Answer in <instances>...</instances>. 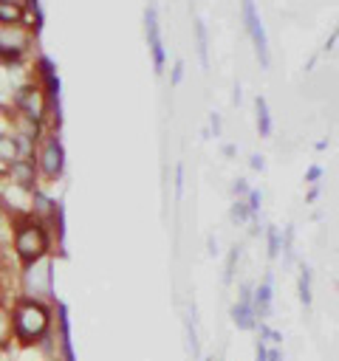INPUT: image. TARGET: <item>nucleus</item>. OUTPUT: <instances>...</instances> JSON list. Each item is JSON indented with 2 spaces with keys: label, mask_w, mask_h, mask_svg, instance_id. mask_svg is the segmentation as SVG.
Returning <instances> with one entry per match:
<instances>
[{
  "label": "nucleus",
  "mask_w": 339,
  "mask_h": 361,
  "mask_svg": "<svg viewBox=\"0 0 339 361\" xmlns=\"http://www.w3.org/2000/svg\"><path fill=\"white\" fill-rule=\"evenodd\" d=\"M20 285H23V296L51 305L54 302V257L45 254L31 265H23Z\"/></svg>",
  "instance_id": "obj_3"
},
{
  "label": "nucleus",
  "mask_w": 339,
  "mask_h": 361,
  "mask_svg": "<svg viewBox=\"0 0 339 361\" xmlns=\"http://www.w3.org/2000/svg\"><path fill=\"white\" fill-rule=\"evenodd\" d=\"M11 341V310L6 302H0V350H6Z\"/></svg>",
  "instance_id": "obj_13"
},
{
  "label": "nucleus",
  "mask_w": 339,
  "mask_h": 361,
  "mask_svg": "<svg viewBox=\"0 0 339 361\" xmlns=\"http://www.w3.org/2000/svg\"><path fill=\"white\" fill-rule=\"evenodd\" d=\"M268 254L271 257L280 254V231L277 228H268Z\"/></svg>",
  "instance_id": "obj_18"
},
{
  "label": "nucleus",
  "mask_w": 339,
  "mask_h": 361,
  "mask_svg": "<svg viewBox=\"0 0 339 361\" xmlns=\"http://www.w3.org/2000/svg\"><path fill=\"white\" fill-rule=\"evenodd\" d=\"M195 37H198V56H201V65L209 68V39H206V28L201 20H195Z\"/></svg>",
  "instance_id": "obj_15"
},
{
  "label": "nucleus",
  "mask_w": 339,
  "mask_h": 361,
  "mask_svg": "<svg viewBox=\"0 0 339 361\" xmlns=\"http://www.w3.org/2000/svg\"><path fill=\"white\" fill-rule=\"evenodd\" d=\"M20 158H25V147L11 133H0V169L8 172Z\"/></svg>",
  "instance_id": "obj_10"
},
{
  "label": "nucleus",
  "mask_w": 339,
  "mask_h": 361,
  "mask_svg": "<svg viewBox=\"0 0 339 361\" xmlns=\"http://www.w3.org/2000/svg\"><path fill=\"white\" fill-rule=\"evenodd\" d=\"M0 3H20L23 6V0H0Z\"/></svg>",
  "instance_id": "obj_27"
},
{
  "label": "nucleus",
  "mask_w": 339,
  "mask_h": 361,
  "mask_svg": "<svg viewBox=\"0 0 339 361\" xmlns=\"http://www.w3.org/2000/svg\"><path fill=\"white\" fill-rule=\"evenodd\" d=\"M254 107H257V130L260 135H271V116H268V104L263 96L254 99Z\"/></svg>",
  "instance_id": "obj_14"
},
{
  "label": "nucleus",
  "mask_w": 339,
  "mask_h": 361,
  "mask_svg": "<svg viewBox=\"0 0 339 361\" xmlns=\"http://www.w3.org/2000/svg\"><path fill=\"white\" fill-rule=\"evenodd\" d=\"M14 107H17V116H23L28 121H37V124L51 113L48 99H45V93H42L40 85H23V87H17Z\"/></svg>",
  "instance_id": "obj_5"
},
{
  "label": "nucleus",
  "mask_w": 339,
  "mask_h": 361,
  "mask_svg": "<svg viewBox=\"0 0 339 361\" xmlns=\"http://www.w3.org/2000/svg\"><path fill=\"white\" fill-rule=\"evenodd\" d=\"M144 34H147V45H150V54H153L155 76H161L164 73L167 54H164V42H161V31H158V14H155L153 6L144 8Z\"/></svg>",
  "instance_id": "obj_8"
},
{
  "label": "nucleus",
  "mask_w": 339,
  "mask_h": 361,
  "mask_svg": "<svg viewBox=\"0 0 339 361\" xmlns=\"http://www.w3.org/2000/svg\"><path fill=\"white\" fill-rule=\"evenodd\" d=\"M240 99H243L240 96V85H234V104H240Z\"/></svg>",
  "instance_id": "obj_26"
},
{
  "label": "nucleus",
  "mask_w": 339,
  "mask_h": 361,
  "mask_svg": "<svg viewBox=\"0 0 339 361\" xmlns=\"http://www.w3.org/2000/svg\"><path fill=\"white\" fill-rule=\"evenodd\" d=\"M212 130H215V135L220 133V118L218 116H212Z\"/></svg>",
  "instance_id": "obj_24"
},
{
  "label": "nucleus",
  "mask_w": 339,
  "mask_h": 361,
  "mask_svg": "<svg viewBox=\"0 0 339 361\" xmlns=\"http://www.w3.org/2000/svg\"><path fill=\"white\" fill-rule=\"evenodd\" d=\"M181 79H184V62L178 59V62H175V68H172V85H178Z\"/></svg>",
  "instance_id": "obj_20"
},
{
  "label": "nucleus",
  "mask_w": 339,
  "mask_h": 361,
  "mask_svg": "<svg viewBox=\"0 0 339 361\" xmlns=\"http://www.w3.org/2000/svg\"><path fill=\"white\" fill-rule=\"evenodd\" d=\"M299 299H302V305H311V274H308V268H302V274H299Z\"/></svg>",
  "instance_id": "obj_16"
},
{
  "label": "nucleus",
  "mask_w": 339,
  "mask_h": 361,
  "mask_svg": "<svg viewBox=\"0 0 339 361\" xmlns=\"http://www.w3.org/2000/svg\"><path fill=\"white\" fill-rule=\"evenodd\" d=\"M251 214H249V206H246V200H234V206H232V220H237V223H243V220H249Z\"/></svg>",
  "instance_id": "obj_17"
},
{
  "label": "nucleus",
  "mask_w": 339,
  "mask_h": 361,
  "mask_svg": "<svg viewBox=\"0 0 339 361\" xmlns=\"http://www.w3.org/2000/svg\"><path fill=\"white\" fill-rule=\"evenodd\" d=\"M234 195L240 197V195H249V186H246V180H237L234 183Z\"/></svg>",
  "instance_id": "obj_22"
},
{
  "label": "nucleus",
  "mask_w": 339,
  "mask_h": 361,
  "mask_svg": "<svg viewBox=\"0 0 339 361\" xmlns=\"http://www.w3.org/2000/svg\"><path fill=\"white\" fill-rule=\"evenodd\" d=\"M251 169H263V158L260 155H251Z\"/></svg>",
  "instance_id": "obj_23"
},
{
  "label": "nucleus",
  "mask_w": 339,
  "mask_h": 361,
  "mask_svg": "<svg viewBox=\"0 0 339 361\" xmlns=\"http://www.w3.org/2000/svg\"><path fill=\"white\" fill-rule=\"evenodd\" d=\"M257 361H266V347L263 344H257Z\"/></svg>",
  "instance_id": "obj_25"
},
{
  "label": "nucleus",
  "mask_w": 339,
  "mask_h": 361,
  "mask_svg": "<svg viewBox=\"0 0 339 361\" xmlns=\"http://www.w3.org/2000/svg\"><path fill=\"white\" fill-rule=\"evenodd\" d=\"M28 45H31L28 25H0V59L17 62L25 56Z\"/></svg>",
  "instance_id": "obj_6"
},
{
  "label": "nucleus",
  "mask_w": 339,
  "mask_h": 361,
  "mask_svg": "<svg viewBox=\"0 0 339 361\" xmlns=\"http://www.w3.org/2000/svg\"><path fill=\"white\" fill-rule=\"evenodd\" d=\"M232 316H234V324L237 327H243V330H249V327H254V310H251V299L249 296H240V302L232 307Z\"/></svg>",
  "instance_id": "obj_11"
},
{
  "label": "nucleus",
  "mask_w": 339,
  "mask_h": 361,
  "mask_svg": "<svg viewBox=\"0 0 339 361\" xmlns=\"http://www.w3.org/2000/svg\"><path fill=\"white\" fill-rule=\"evenodd\" d=\"M11 248L20 259V265H31L34 259L51 254V234L45 228L42 217L20 214L11 223Z\"/></svg>",
  "instance_id": "obj_2"
},
{
  "label": "nucleus",
  "mask_w": 339,
  "mask_h": 361,
  "mask_svg": "<svg viewBox=\"0 0 339 361\" xmlns=\"http://www.w3.org/2000/svg\"><path fill=\"white\" fill-rule=\"evenodd\" d=\"M0 25H25V8L20 3H0Z\"/></svg>",
  "instance_id": "obj_12"
},
{
  "label": "nucleus",
  "mask_w": 339,
  "mask_h": 361,
  "mask_svg": "<svg viewBox=\"0 0 339 361\" xmlns=\"http://www.w3.org/2000/svg\"><path fill=\"white\" fill-rule=\"evenodd\" d=\"M319 175H322V169H319V166H311V169H308V175H305V180H308V183H314V180H319Z\"/></svg>",
  "instance_id": "obj_21"
},
{
  "label": "nucleus",
  "mask_w": 339,
  "mask_h": 361,
  "mask_svg": "<svg viewBox=\"0 0 339 361\" xmlns=\"http://www.w3.org/2000/svg\"><path fill=\"white\" fill-rule=\"evenodd\" d=\"M34 166H37V175L42 180H59L62 172H65V149H62V141L56 135H42L40 147H37V155H34Z\"/></svg>",
  "instance_id": "obj_4"
},
{
  "label": "nucleus",
  "mask_w": 339,
  "mask_h": 361,
  "mask_svg": "<svg viewBox=\"0 0 339 361\" xmlns=\"http://www.w3.org/2000/svg\"><path fill=\"white\" fill-rule=\"evenodd\" d=\"M181 192H184V166L175 169V195L181 197Z\"/></svg>",
  "instance_id": "obj_19"
},
{
  "label": "nucleus",
  "mask_w": 339,
  "mask_h": 361,
  "mask_svg": "<svg viewBox=\"0 0 339 361\" xmlns=\"http://www.w3.org/2000/svg\"><path fill=\"white\" fill-rule=\"evenodd\" d=\"M8 310H11V338L14 341H20L25 347H34V344L48 338L51 322H54L51 305L28 299V296H17Z\"/></svg>",
  "instance_id": "obj_1"
},
{
  "label": "nucleus",
  "mask_w": 339,
  "mask_h": 361,
  "mask_svg": "<svg viewBox=\"0 0 339 361\" xmlns=\"http://www.w3.org/2000/svg\"><path fill=\"white\" fill-rule=\"evenodd\" d=\"M243 23H246V31H249V37L254 42V54H257L260 65L268 68V62H271L268 59V39H266V28L260 23V14L254 8V0H243Z\"/></svg>",
  "instance_id": "obj_7"
},
{
  "label": "nucleus",
  "mask_w": 339,
  "mask_h": 361,
  "mask_svg": "<svg viewBox=\"0 0 339 361\" xmlns=\"http://www.w3.org/2000/svg\"><path fill=\"white\" fill-rule=\"evenodd\" d=\"M11 183L20 186L23 192H34V183H37V166H34V158H20L11 169Z\"/></svg>",
  "instance_id": "obj_9"
}]
</instances>
